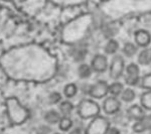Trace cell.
<instances>
[{
	"label": "cell",
	"instance_id": "cell-1",
	"mask_svg": "<svg viewBox=\"0 0 151 134\" xmlns=\"http://www.w3.org/2000/svg\"><path fill=\"white\" fill-rule=\"evenodd\" d=\"M109 130V121L106 118L97 116L90 123L86 134H107Z\"/></svg>",
	"mask_w": 151,
	"mask_h": 134
},
{
	"label": "cell",
	"instance_id": "cell-2",
	"mask_svg": "<svg viewBox=\"0 0 151 134\" xmlns=\"http://www.w3.org/2000/svg\"><path fill=\"white\" fill-rule=\"evenodd\" d=\"M78 112L83 118H91V117H97L100 112L99 105L91 100H85L79 106Z\"/></svg>",
	"mask_w": 151,
	"mask_h": 134
},
{
	"label": "cell",
	"instance_id": "cell-3",
	"mask_svg": "<svg viewBox=\"0 0 151 134\" xmlns=\"http://www.w3.org/2000/svg\"><path fill=\"white\" fill-rule=\"evenodd\" d=\"M109 93V85L105 81H98L96 84L92 85L89 89V94L92 97L101 99Z\"/></svg>",
	"mask_w": 151,
	"mask_h": 134
},
{
	"label": "cell",
	"instance_id": "cell-4",
	"mask_svg": "<svg viewBox=\"0 0 151 134\" xmlns=\"http://www.w3.org/2000/svg\"><path fill=\"white\" fill-rule=\"evenodd\" d=\"M124 71V60L121 55H115L110 66V77L113 79H119Z\"/></svg>",
	"mask_w": 151,
	"mask_h": 134
},
{
	"label": "cell",
	"instance_id": "cell-5",
	"mask_svg": "<svg viewBox=\"0 0 151 134\" xmlns=\"http://www.w3.org/2000/svg\"><path fill=\"white\" fill-rule=\"evenodd\" d=\"M139 77H140V71L139 68L136 64L131 63L130 65L127 66L126 68V76H125V81L128 85L133 86L136 85L139 81Z\"/></svg>",
	"mask_w": 151,
	"mask_h": 134
},
{
	"label": "cell",
	"instance_id": "cell-6",
	"mask_svg": "<svg viewBox=\"0 0 151 134\" xmlns=\"http://www.w3.org/2000/svg\"><path fill=\"white\" fill-rule=\"evenodd\" d=\"M92 70L97 73H103L108 68V61L103 55H96L92 60Z\"/></svg>",
	"mask_w": 151,
	"mask_h": 134
},
{
	"label": "cell",
	"instance_id": "cell-7",
	"mask_svg": "<svg viewBox=\"0 0 151 134\" xmlns=\"http://www.w3.org/2000/svg\"><path fill=\"white\" fill-rule=\"evenodd\" d=\"M104 111L107 114H116L120 110L121 103L116 97H109L105 100L104 104Z\"/></svg>",
	"mask_w": 151,
	"mask_h": 134
},
{
	"label": "cell",
	"instance_id": "cell-8",
	"mask_svg": "<svg viewBox=\"0 0 151 134\" xmlns=\"http://www.w3.org/2000/svg\"><path fill=\"white\" fill-rule=\"evenodd\" d=\"M150 129H151V116H144L143 118L138 120L133 125L134 132H137V133H141L143 131L150 130Z\"/></svg>",
	"mask_w": 151,
	"mask_h": 134
},
{
	"label": "cell",
	"instance_id": "cell-9",
	"mask_svg": "<svg viewBox=\"0 0 151 134\" xmlns=\"http://www.w3.org/2000/svg\"><path fill=\"white\" fill-rule=\"evenodd\" d=\"M135 41L140 47H147L150 43L151 35L146 30H138L135 32Z\"/></svg>",
	"mask_w": 151,
	"mask_h": 134
},
{
	"label": "cell",
	"instance_id": "cell-10",
	"mask_svg": "<svg viewBox=\"0 0 151 134\" xmlns=\"http://www.w3.org/2000/svg\"><path fill=\"white\" fill-rule=\"evenodd\" d=\"M127 115L129 118L135 119V120H140L141 118L144 117V111L138 105H133L127 110Z\"/></svg>",
	"mask_w": 151,
	"mask_h": 134
},
{
	"label": "cell",
	"instance_id": "cell-11",
	"mask_svg": "<svg viewBox=\"0 0 151 134\" xmlns=\"http://www.w3.org/2000/svg\"><path fill=\"white\" fill-rule=\"evenodd\" d=\"M45 120L47 121L48 124H55V123H58L60 121V116L57 111L50 110L45 113Z\"/></svg>",
	"mask_w": 151,
	"mask_h": 134
},
{
	"label": "cell",
	"instance_id": "cell-12",
	"mask_svg": "<svg viewBox=\"0 0 151 134\" xmlns=\"http://www.w3.org/2000/svg\"><path fill=\"white\" fill-rule=\"evenodd\" d=\"M138 61L141 65L147 66L151 63V52L150 48H147V50H144L140 53L139 57H138Z\"/></svg>",
	"mask_w": 151,
	"mask_h": 134
},
{
	"label": "cell",
	"instance_id": "cell-13",
	"mask_svg": "<svg viewBox=\"0 0 151 134\" xmlns=\"http://www.w3.org/2000/svg\"><path fill=\"white\" fill-rule=\"evenodd\" d=\"M78 74L82 79H87L92 75V68L89 65L82 64L78 69Z\"/></svg>",
	"mask_w": 151,
	"mask_h": 134
},
{
	"label": "cell",
	"instance_id": "cell-14",
	"mask_svg": "<svg viewBox=\"0 0 151 134\" xmlns=\"http://www.w3.org/2000/svg\"><path fill=\"white\" fill-rule=\"evenodd\" d=\"M119 48V43L118 41L115 40H110L107 43V45H105V52L108 55H113L115 53Z\"/></svg>",
	"mask_w": 151,
	"mask_h": 134
},
{
	"label": "cell",
	"instance_id": "cell-15",
	"mask_svg": "<svg viewBox=\"0 0 151 134\" xmlns=\"http://www.w3.org/2000/svg\"><path fill=\"white\" fill-rule=\"evenodd\" d=\"M124 91L123 85L119 82H115L113 84H111L109 86V93H111L113 96H118V95H121L122 92Z\"/></svg>",
	"mask_w": 151,
	"mask_h": 134
},
{
	"label": "cell",
	"instance_id": "cell-16",
	"mask_svg": "<svg viewBox=\"0 0 151 134\" xmlns=\"http://www.w3.org/2000/svg\"><path fill=\"white\" fill-rule=\"evenodd\" d=\"M123 52L125 53L126 57L132 58L136 53H137V47L135 45H133L132 43H126L124 45Z\"/></svg>",
	"mask_w": 151,
	"mask_h": 134
},
{
	"label": "cell",
	"instance_id": "cell-17",
	"mask_svg": "<svg viewBox=\"0 0 151 134\" xmlns=\"http://www.w3.org/2000/svg\"><path fill=\"white\" fill-rule=\"evenodd\" d=\"M58 108H60V111L63 113V115H65V117H67L68 115H70V114L72 113L73 109H74V106H73V104L70 103V102L64 101L60 104Z\"/></svg>",
	"mask_w": 151,
	"mask_h": 134
},
{
	"label": "cell",
	"instance_id": "cell-18",
	"mask_svg": "<svg viewBox=\"0 0 151 134\" xmlns=\"http://www.w3.org/2000/svg\"><path fill=\"white\" fill-rule=\"evenodd\" d=\"M141 104L145 109L151 110V91H146L141 95Z\"/></svg>",
	"mask_w": 151,
	"mask_h": 134
},
{
	"label": "cell",
	"instance_id": "cell-19",
	"mask_svg": "<svg viewBox=\"0 0 151 134\" xmlns=\"http://www.w3.org/2000/svg\"><path fill=\"white\" fill-rule=\"evenodd\" d=\"M86 55H87V50L85 48H75L74 52H73L74 58L77 62H81V61L84 60Z\"/></svg>",
	"mask_w": 151,
	"mask_h": 134
},
{
	"label": "cell",
	"instance_id": "cell-20",
	"mask_svg": "<svg viewBox=\"0 0 151 134\" xmlns=\"http://www.w3.org/2000/svg\"><path fill=\"white\" fill-rule=\"evenodd\" d=\"M121 99L123 101L127 102H132L134 99H135V92L133 91L132 89H125L121 94Z\"/></svg>",
	"mask_w": 151,
	"mask_h": 134
},
{
	"label": "cell",
	"instance_id": "cell-21",
	"mask_svg": "<svg viewBox=\"0 0 151 134\" xmlns=\"http://www.w3.org/2000/svg\"><path fill=\"white\" fill-rule=\"evenodd\" d=\"M72 126H73V122L70 118H68V117H64V118L60 119V130L67 131V130H69V129H70Z\"/></svg>",
	"mask_w": 151,
	"mask_h": 134
},
{
	"label": "cell",
	"instance_id": "cell-22",
	"mask_svg": "<svg viewBox=\"0 0 151 134\" xmlns=\"http://www.w3.org/2000/svg\"><path fill=\"white\" fill-rule=\"evenodd\" d=\"M77 93V87L74 84H69L65 87V95L68 98H72Z\"/></svg>",
	"mask_w": 151,
	"mask_h": 134
},
{
	"label": "cell",
	"instance_id": "cell-23",
	"mask_svg": "<svg viewBox=\"0 0 151 134\" xmlns=\"http://www.w3.org/2000/svg\"><path fill=\"white\" fill-rule=\"evenodd\" d=\"M60 99H62V96H60V93H58V92H53L50 95V97H48V100H50V103L52 104H57L58 102L60 101Z\"/></svg>",
	"mask_w": 151,
	"mask_h": 134
},
{
	"label": "cell",
	"instance_id": "cell-24",
	"mask_svg": "<svg viewBox=\"0 0 151 134\" xmlns=\"http://www.w3.org/2000/svg\"><path fill=\"white\" fill-rule=\"evenodd\" d=\"M50 131H52L50 127L45 126V125H41V126H40V127L37 128L36 133H37V134H50Z\"/></svg>",
	"mask_w": 151,
	"mask_h": 134
},
{
	"label": "cell",
	"instance_id": "cell-25",
	"mask_svg": "<svg viewBox=\"0 0 151 134\" xmlns=\"http://www.w3.org/2000/svg\"><path fill=\"white\" fill-rule=\"evenodd\" d=\"M142 86L147 88V89H151V74L147 75L143 78V81H142Z\"/></svg>",
	"mask_w": 151,
	"mask_h": 134
},
{
	"label": "cell",
	"instance_id": "cell-26",
	"mask_svg": "<svg viewBox=\"0 0 151 134\" xmlns=\"http://www.w3.org/2000/svg\"><path fill=\"white\" fill-rule=\"evenodd\" d=\"M107 134H120V131H119V129H117L116 127H112V128H109L108 133Z\"/></svg>",
	"mask_w": 151,
	"mask_h": 134
},
{
	"label": "cell",
	"instance_id": "cell-27",
	"mask_svg": "<svg viewBox=\"0 0 151 134\" xmlns=\"http://www.w3.org/2000/svg\"><path fill=\"white\" fill-rule=\"evenodd\" d=\"M70 134H83V133H82V131H81V129H80V128H75V129H73V130L70 131Z\"/></svg>",
	"mask_w": 151,
	"mask_h": 134
},
{
	"label": "cell",
	"instance_id": "cell-28",
	"mask_svg": "<svg viewBox=\"0 0 151 134\" xmlns=\"http://www.w3.org/2000/svg\"><path fill=\"white\" fill-rule=\"evenodd\" d=\"M150 52H151V48H150Z\"/></svg>",
	"mask_w": 151,
	"mask_h": 134
}]
</instances>
